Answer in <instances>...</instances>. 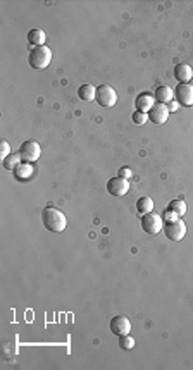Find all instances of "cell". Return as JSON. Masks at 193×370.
Returning a JSON list of instances; mask_svg holds the SVG:
<instances>
[{
    "mask_svg": "<svg viewBox=\"0 0 193 370\" xmlns=\"http://www.w3.org/2000/svg\"><path fill=\"white\" fill-rule=\"evenodd\" d=\"M42 222L43 226L48 231H52V233H62V231L68 227V219H66V216L59 209H54V207H47V209L43 210Z\"/></svg>",
    "mask_w": 193,
    "mask_h": 370,
    "instance_id": "cell-1",
    "label": "cell"
},
{
    "mask_svg": "<svg viewBox=\"0 0 193 370\" xmlns=\"http://www.w3.org/2000/svg\"><path fill=\"white\" fill-rule=\"evenodd\" d=\"M28 62L33 69H45L52 62V50L47 45L33 47L28 55Z\"/></svg>",
    "mask_w": 193,
    "mask_h": 370,
    "instance_id": "cell-2",
    "label": "cell"
},
{
    "mask_svg": "<svg viewBox=\"0 0 193 370\" xmlns=\"http://www.w3.org/2000/svg\"><path fill=\"white\" fill-rule=\"evenodd\" d=\"M19 155H21L23 162L31 164V162H36L40 158V155H42V147H40L38 141L28 140L21 145V148H19Z\"/></svg>",
    "mask_w": 193,
    "mask_h": 370,
    "instance_id": "cell-3",
    "label": "cell"
},
{
    "mask_svg": "<svg viewBox=\"0 0 193 370\" xmlns=\"http://www.w3.org/2000/svg\"><path fill=\"white\" fill-rule=\"evenodd\" d=\"M96 104L107 109L118 104V93L111 85H100L96 88Z\"/></svg>",
    "mask_w": 193,
    "mask_h": 370,
    "instance_id": "cell-4",
    "label": "cell"
},
{
    "mask_svg": "<svg viewBox=\"0 0 193 370\" xmlns=\"http://www.w3.org/2000/svg\"><path fill=\"white\" fill-rule=\"evenodd\" d=\"M142 227L147 234H159L164 229V219L159 214H145L142 216Z\"/></svg>",
    "mask_w": 193,
    "mask_h": 370,
    "instance_id": "cell-5",
    "label": "cell"
},
{
    "mask_svg": "<svg viewBox=\"0 0 193 370\" xmlns=\"http://www.w3.org/2000/svg\"><path fill=\"white\" fill-rule=\"evenodd\" d=\"M166 233V238L171 241H181L183 238L186 236V224L183 222L181 219L174 220V222H166L164 224V229H162Z\"/></svg>",
    "mask_w": 193,
    "mask_h": 370,
    "instance_id": "cell-6",
    "label": "cell"
},
{
    "mask_svg": "<svg viewBox=\"0 0 193 370\" xmlns=\"http://www.w3.org/2000/svg\"><path fill=\"white\" fill-rule=\"evenodd\" d=\"M174 98L179 105H185V107L193 105V87L190 83H178L174 90Z\"/></svg>",
    "mask_w": 193,
    "mask_h": 370,
    "instance_id": "cell-7",
    "label": "cell"
},
{
    "mask_svg": "<svg viewBox=\"0 0 193 370\" xmlns=\"http://www.w3.org/2000/svg\"><path fill=\"white\" fill-rule=\"evenodd\" d=\"M107 191L112 195V196H124V195L129 191L128 179L119 177V176L112 177V179H109V183H107Z\"/></svg>",
    "mask_w": 193,
    "mask_h": 370,
    "instance_id": "cell-8",
    "label": "cell"
},
{
    "mask_svg": "<svg viewBox=\"0 0 193 370\" xmlns=\"http://www.w3.org/2000/svg\"><path fill=\"white\" fill-rule=\"evenodd\" d=\"M111 331L114 332L116 336H126L131 332V322H129L128 317L118 315L111 320Z\"/></svg>",
    "mask_w": 193,
    "mask_h": 370,
    "instance_id": "cell-9",
    "label": "cell"
},
{
    "mask_svg": "<svg viewBox=\"0 0 193 370\" xmlns=\"http://www.w3.org/2000/svg\"><path fill=\"white\" fill-rule=\"evenodd\" d=\"M168 117H169V109L164 104H155L148 110V121H152L154 124H164V122H168Z\"/></svg>",
    "mask_w": 193,
    "mask_h": 370,
    "instance_id": "cell-10",
    "label": "cell"
},
{
    "mask_svg": "<svg viewBox=\"0 0 193 370\" xmlns=\"http://www.w3.org/2000/svg\"><path fill=\"white\" fill-rule=\"evenodd\" d=\"M174 78L178 83H190L193 79V69L192 65L188 64H183V62H179V64H176L174 67Z\"/></svg>",
    "mask_w": 193,
    "mask_h": 370,
    "instance_id": "cell-11",
    "label": "cell"
},
{
    "mask_svg": "<svg viewBox=\"0 0 193 370\" xmlns=\"http://www.w3.org/2000/svg\"><path fill=\"white\" fill-rule=\"evenodd\" d=\"M155 105V97L152 93H140L138 97L135 98V107L136 110L140 112H147L150 110L152 107Z\"/></svg>",
    "mask_w": 193,
    "mask_h": 370,
    "instance_id": "cell-12",
    "label": "cell"
},
{
    "mask_svg": "<svg viewBox=\"0 0 193 370\" xmlns=\"http://www.w3.org/2000/svg\"><path fill=\"white\" fill-rule=\"evenodd\" d=\"M154 97H155V102H157V104L168 105L169 102L174 100V90L169 87H159L157 90H155Z\"/></svg>",
    "mask_w": 193,
    "mask_h": 370,
    "instance_id": "cell-13",
    "label": "cell"
},
{
    "mask_svg": "<svg viewBox=\"0 0 193 370\" xmlns=\"http://www.w3.org/2000/svg\"><path fill=\"white\" fill-rule=\"evenodd\" d=\"M78 97L83 102H93L96 100V88L93 85H83L78 90Z\"/></svg>",
    "mask_w": 193,
    "mask_h": 370,
    "instance_id": "cell-14",
    "label": "cell"
},
{
    "mask_svg": "<svg viewBox=\"0 0 193 370\" xmlns=\"http://www.w3.org/2000/svg\"><path fill=\"white\" fill-rule=\"evenodd\" d=\"M45 40H47V35L43 29H31V31L28 33V42L33 47H42V45H45Z\"/></svg>",
    "mask_w": 193,
    "mask_h": 370,
    "instance_id": "cell-15",
    "label": "cell"
},
{
    "mask_svg": "<svg viewBox=\"0 0 193 370\" xmlns=\"http://www.w3.org/2000/svg\"><path fill=\"white\" fill-rule=\"evenodd\" d=\"M136 210H138L140 216L154 212V200H152L150 196H142L138 201H136Z\"/></svg>",
    "mask_w": 193,
    "mask_h": 370,
    "instance_id": "cell-16",
    "label": "cell"
},
{
    "mask_svg": "<svg viewBox=\"0 0 193 370\" xmlns=\"http://www.w3.org/2000/svg\"><path fill=\"white\" fill-rule=\"evenodd\" d=\"M21 162H23V158L18 152V153H11L7 158H4V160H2V166H4V169H7V171H16L19 166H21Z\"/></svg>",
    "mask_w": 193,
    "mask_h": 370,
    "instance_id": "cell-17",
    "label": "cell"
},
{
    "mask_svg": "<svg viewBox=\"0 0 193 370\" xmlns=\"http://www.w3.org/2000/svg\"><path fill=\"white\" fill-rule=\"evenodd\" d=\"M168 209L172 210V212H174L176 216H178L179 219H181V217L186 214V210H188V207H186L185 200H172L171 203L168 205Z\"/></svg>",
    "mask_w": 193,
    "mask_h": 370,
    "instance_id": "cell-18",
    "label": "cell"
},
{
    "mask_svg": "<svg viewBox=\"0 0 193 370\" xmlns=\"http://www.w3.org/2000/svg\"><path fill=\"white\" fill-rule=\"evenodd\" d=\"M135 338H131L129 334L126 336H119V348L121 349H126V351H129V349L135 348Z\"/></svg>",
    "mask_w": 193,
    "mask_h": 370,
    "instance_id": "cell-19",
    "label": "cell"
},
{
    "mask_svg": "<svg viewBox=\"0 0 193 370\" xmlns=\"http://www.w3.org/2000/svg\"><path fill=\"white\" fill-rule=\"evenodd\" d=\"M31 174H33V167L29 166V164H26V162L24 164H21V166L16 169V176H18L19 179H28Z\"/></svg>",
    "mask_w": 193,
    "mask_h": 370,
    "instance_id": "cell-20",
    "label": "cell"
},
{
    "mask_svg": "<svg viewBox=\"0 0 193 370\" xmlns=\"http://www.w3.org/2000/svg\"><path fill=\"white\" fill-rule=\"evenodd\" d=\"M147 121H148V114H147V112L135 110V114H133V122H135V124H138V126H143V124H145Z\"/></svg>",
    "mask_w": 193,
    "mask_h": 370,
    "instance_id": "cell-21",
    "label": "cell"
},
{
    "mask_svg": "<svg viewBox=\"0 0 193 370\" xmlns=\"http://www.w3.org/2000/svg\"><path fill=\"white\" fill-rule=\"evenodd\" d=\"M0 155H2V160L11 155V145H9V141L2 140V143H0Z\"/></svg>",
    "mask_w": 193,
    "mask_h": 370,
    "instance_id": "cell-22",
    "label": "cell"
},
{
    "mask_svg": "<svg viewBox=\"0 0 193 370\" xmlns=\"http://www.w3.org/2000/svg\"><path fill=\"white\" fill-rule=\"evenodd\" d=\"M178 219H179V217L176 216L172 210H169V209L164 210V220H166V222H174V220H178Z\"/></svg>",
    "mask_w": 193,
    "mask_h": 370,
    "instance_id": "cell-23",
    "label": "cell"
},
{
    "mask_svg": "<svg viewBox=\"0 0 193 370\" xmlns=\"http://www.w3.org/2000/svg\"><path fill=\"white\" fill-rule=\"evenodd\" d=\"M133 176V171L129 167H121L119 169V177H124V179H129Z\"/></svg>",
    "mask_w": 193,
    "mask_h": 370,
    "instance_id": "cell-24",
    "label": "cell"
},
{
    "mask_svg": "<svg viewBox=\"0 0 193 370\" xmlns=\"http://www.w3.org/2000/svg\"><path fill=\"white\" fill-rule=\"evenodd\" d=\"M168 109H169V112H176L179 109V104L176 100H172V102H169L168 104Z\"/></svg>",
    "mask_w": 193,
    "mask_h": 370,
    "instance_id": "cell-25",
    "label": "cell"
},
{
    "mask_svg": "<svg viewBox=\"0 0 193 370\" xmlns=\"http://www.w3.org/2000/svg\"><path fill=\"white\" fill-rule=\"evenodd\" d=\"M190 85H192V87H193V79H192V81H190Z\"/></svg>",
    "mask_w": 193,
    "mask_h": 370,
    "instance_id": "cell-26",
    "label": "cell"
}]
</instances>
